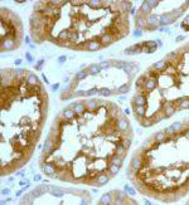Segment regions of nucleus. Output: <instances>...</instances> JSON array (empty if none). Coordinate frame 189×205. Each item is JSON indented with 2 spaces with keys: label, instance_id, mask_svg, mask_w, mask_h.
<instances>
[{
  "label": "nucleus",
  "instance_id": "f257e3e1",
  "mask_svg": "<svg viewBox=\"0 0 189 205\" xmlns=\"http://www.w3.org/2000/svg\"><path fill=\"white\" fill-rule=\"evenodd\" d=\"M156 83H158L156 78H147L145 81V83H144V86L140 89H142L144 92H146V93H150V92H153V91L155 89Z\"/></svg>",
  "mask_w": 189,
  "mask_h": 205
},
{
  "label": "nucleus",
  "instance_id": "f03ea898",
  "mask_svg": "<svg viewBox=\"0 0 189 205\" xmlns=\"http://www.w3.org/2000/svg\"><path fill=\"white\" fill-rule=\"evenodd\" d=\"M76 116H77V113H76V112L73 111V108H72V107H68V108L63 109V111L60 112L59 118H60V120H63V121H72Z\"/></svg>",
  "mask_w": 189,
  "mask_h": 205
},
{
  "label": "nucleus",
  "instance_id": "7ed1b4c3",
  "mask_svg": "<svg viewBox=\"0 0 189 205\" xmlns=\"http://www.w3.org/2000/svg\"><path fill=\"white\" fill-rule=\"evenodd\" d=\"M101 48H102V44L96 40H91L88 43L83 44V49L87 52H96V51H100Z\"/></svg>",
  "mask_w": 189,
  "mask_h": 205
},
{
  "label": "nucleus",
  "instance_id": "20e7f679",
  "mask_svg": "<svg viewBox=\"0 0 189 205\" xmlns=\"http://www.w3.org/2000/svg\"><path fill=\"white\" fill-rule=\"evenodd\" d=\"M161 111H163V113H164V117H165V118H169L170 116L174 115V113L176 112V108L174 107L173 103H165V105L161 107Z\"/></svg>",
  "mask_w": 189,
  "mask_h": 205
},
{
  "label": "nucleus",
  "instance_id": "39448f33",
  "mask_svg": "<svg viewBox=\"0 0 189 205\" xmlns=\"http://www.w3.org/2000/svg\"><path fill=\"white\" fill-rule=\"evenodd\" d=\"M146 97L144 94H135L131 100V106H145Z\"/></svg>",
  "mask_w": 189,
  "mask_h": 205
},
{
  "label": "nucleus",
  "instance_id": "423d86ee",
  "mask_svg": "<svg viewBox=\"0 0 189 205\" xmlns=\"http://www.w3.org/2000/svg\"><path fill=\"white\" fill-rule=\"evenodd\" d=\"M168 67H169L168 62H166L165 59H161V60H159V62L154 63V64H153V67H151V68H153V69H154L155 72H158V73H159V72H164V71H165Z\"/></svg>",
  "mask_w": 189,
  "mask_h": 205
},
{
  "label": "nucleus",
  "instance_id": "0eeeda50",
  "mask_svg": "<svg viewBox=\"0 0 189 205\" xmlns=\"http://www.w3.org/2000/svg\"><path fill=\"white\" fill-rule=\"evenodd\" d=\"M115 40H116L115 37H113L111 33H107V34H104V35L101 37L100 43L102 44V47H107V45H110L112 42H115Z\"/></svg>",
  "mask_w": 189,
  "mask_h": 205
},
{
  "label": "nucleus",
  "instance_id": "6e6552de",
  "mask_svg": "<svg viewBox=\"0 0 189 205\" xmlns=\"http://www.w3.org/2000/svg\"><path fill=\"white\" fill-rule=\"evenodd\" d=\"M26 84H28L29 87H33V86H37V84H39V79H38V77L34 73H28L26 74Z\"/></svg>",
  "mask_w": 189,
  "mask_h": 205
},
{
  "label": "nucleus",
  "instance_id": "1a4fd4ad",
  "mask_svg": "<svg viewBox=\"0 0 189 205\" xmlns=\"http://www.w3.org/2000/svg\"><path fill=\"white\" fill-rule=\"evenodd\" d=\"M159 19H160V25L161 26H168L172 23H174L173 18L170 17V14H161L159 15Z\"/></svg>",
  "mask_w": 189,
  "mask_h": 205
},
{
  "label": "nucleus",
  "instance_id": "9d476101",
  "mask_svg": "<svg viewBox=\"0 0 189 205\" xmlns=\"http://www.w3.org/2000/svg\"><path fill=\"white\" fill-rule=\"evenodd\" d=\"M151 10H153V9L149 6V4H147L146 1H142L141 6H140V10H139V14L146 18V17H149V15L151 14Z\"/></svg>",
  "mask_w": 189,
  "mask_h": 205
},
{
  "label": "nucleus",
  "instance_id": "9b49d317",
  "mask_svg": "<svg viewBox=\"0 0 189 205\" xmlns=\"http://www.w3.org/2000/svg\"><path fill=\"white\" fill-rule=\"evenodd\" d=\"M85 103H86L87 109H90L91 112L96 111L98 107H101V105H98V103H100V101H97V100H87V101H85Z\"/></svg>",
  "mask_w": 189,
  "mask_h": 205
},
{
  "label": "nucleus",
  "instance_id": "f8f14e48",
  "mask_svg": "<svg viewBox=\"0 0 189 205\" xmlns=\"http://www.w3.org/2000/svg\"><path fill=\"white\" fill-rule=\"evenodd\" d=\"M72 108H73V111L77 113V115H83V112L86 111L87 107H86L85 102H77V103H73Z\"/></svg>",
  "mask_w": 189,
  "mask_h": 205
},
{
  "label": "nucleus",
  "instance_id": "ddd939ff",
  "mask_svg": "<svg viewBox=\"0 0 189 205\" xmlns=\"http://www.w3.org/2000/svg\"><path fill=\"white\" fill-rule=\"evenodd\" d=\"M146 21H147L149 25H155V26L160 25V19H159V17L155 15V14H150L149 17H146Z\"/></svg>",
  "mask_w": 189,
  "mask_h": 205
},
{
  "label": "nucleus",
  "instance_id": "4468645a",
  "mask_svg": "<svg viewBox=\"0 0 189 205\" xmlns=\"http://www.w3.org/2000/svg\"><path fill=\"white\" fill-rule=\"evenodd\" d=\"M87 74H88V71H87V68L86 69H83V71H79L77 74L74 75V79L72 82H74V83H77V82H81L82 79H85L87 77Z\"/></svg>",
  "mask_w": 189,
  "mask_h": 205
},
{
  "label": "nucleus",
  "instance_id": "2eb2a0df",
  "mask_svg": "<svg viewBox=\"0 0 189 205\" xmlns=\"http://www.w3.org/2000/svg\"><path fill=\"white\" fill-rule=\"evenodd\" d=\"M87 71H88V74H97L101 72V67L100 64H90L87 67Z\"/></svg>",
  "mask_w": 189,
  "mask_h": 205
},
{
  "label": "nucleus",
  "instance_id": "dca6fc26",
  "mask_svg": "<svg viewBox=\"0 0 189 205\" xmlns=\"http://www.w3.org/2000/svg\"><path fill=\"white\" fill-rule=\"evenodd\" d=\"M97 94H100V96H112L113 92L111 89H107V88H104V89H101V91H98V93Z\"/></svg>",
  "mask_w": 189,
  "mask_h": 205
},
{
  "label": "nucleus",
  "instance_id": "f3484780",
  "mask_svg": "<svg viewBox=\"0 0 189 205\" xmlns=\"http://www.w3.org/2000/svg\"><path fill=\"white\" fill-rule=\"evenodd\" d=\"M129 91H130V84H125V86H121L119 89H117V92L119 93H127Z\"/></svg>",
  "mask_w": 189,
  "mask_h": 205
},
{
  "label": "nucleus",
  "instance_id": "a211bd4d",
  "mask_svg": "<svg viewBox=\"0 0 189 205\" xmlns=\"http://www.w3.org/2000/svg\"><path fill=\"white\" fill-rule=\"evenodd\" d=\"M180 109H189V98H185V100L181 102Z\"/></svg>",
  "mask_w": 189,
  "mask_h": 205
},
{
  "label": "nucleus",
  "instance_id": "6ab92c4d",
  "mask_svg": "<svg viewBox=\"0 0 189 205\" xmlns=\"http://www.w3.org/2000/svg\"><path fill=\"white\" fill-rule=\"evenodd\" d=\"M111 63H113L112 60H104V62H102V63H100L101 69H104V68H108L110 66H111Z\"/></svg>",
  "mask_w": 189,
  "mask_h": 205
},
{
  "label": "nucleus",
  "instance_id": "aec40b11",
  "mask_svg": "<svg viewBox=\"0 0 189 205\" xmlns=\"http://www.w3.org/2000/svg\"><path fill=\"white\" fill-rule=\"evenodd\" d=\"M146 3L149 4V6L151 8V9H154V8H156V6H158V4H159V1H153V0H147Z\"/></svg>",
  "mask_w": 189,
  "mask_h": 205
},
{
  "label": "nucleus",
  "instance_id": "412c9836",
  "mask_svg": "<svg viewBox=\"0 0 189 205\" xmlns=\"http://www.w3.org/2000/svg\"><path fill=\"white\" fill-rule=\"evenodd\" d=\"M96 93H98L96 89H88V91H86V96H93V94H96Z\"/></svg>",
  "mask_w": 189,
  "mask_h": 205
},
{
  "label": "nucleus",
  "instance_id": "4be33fe9",
  "mask_svg": "<svg viewBox=\"0 0 189 205\" xmlns=\"http://www.w3.org/2000/svg\"><path fill=\"white\" fill-rule=\"evenodd\" d=\"M141 34H142V30H140V29H136L135 32H134V35L135 37H140Z\"/></svg>",
  "mask_w": 189,
  "mask_h": 205
},
{
  "label": "nucleus",
  "instance_id": "5701e85b",
  "mask_svg": "<svg viewBox=\"0 0 189 205\" xmlns=\"http://www.w3.org/2000/svg\"><path fill=\"white\" fill-rule=\"evenodd\" d=\"M180 28L183 29V30H187V32H189V25H187V24H183V23H181Z\"/></svg>",
  "mask_w": 189,
  "mask_h": 205
},
{
  "label": "nucleus",
  "instance_id": "b1692460",
  "mask_svg": "<svg viewBox=\"0 0 189 205\" xmlns=\"http://www.w3.org/2000/svg\"><path fill=\"white\" fill-rule=\"evenodd\" d=\"M25 58H26V60H29V62H33V58H32V55H30L29 53H26V54H25Z\"/></svg>",
  "mask_w": 189,
  "mask_h": 205
},
{
  "label": "nucleus",
  "instance_id": "393cba45",
  "mask_svg": "<svg viewBox=\"0 0 189 205\" xmlns=\"http://www.w3.org/2000/svg\"><path fill=\"white\" fill-rule=\"evenodd\" d=\"M183 24H187V25H189V15H187V17L184 18V20H183Z\"/></svg>",
  "mask_w": 189,
  "mask_h": 205
},
{
  "label": "nucleus",
  "instance_id": "a878e982",
  "mask_svg": "<svg viewBox=\"0 0 189 205\" xmlns=\"http://www.w3.org/2000/svg\"><path fill=\"white\" fill-rule=\"evenodd\" d=\"M58 87H59V83H56V84L52 87V89L53 91H57V89H58Z\"/></svg>",
  "mask_w": 189,
  "mask_h": 205
},
{
  "label": "nucleus",
  "instance_id": "bb28decb",
  "mask_svg": "<svg viewBox=\"0 0 189 205\" xmlns=\"http://www.w3.org/2000/svg\"><path fill=\"white\" fill-rule=\"evenodd\" d=\"M58 60H59V62H64V60H66V57H59Z\"/></svg>",
  "mask_w": 189,
  "mask_h": 205
},
{
  "label": "nucleus",
  "instance_id": "cd10ccee",
  "mask_svg": "<svg viewBox=\"0 0 189 205\" xmlns=\"http://www.w3.org/2000/svg\"><path fill=\"white\" fill-rule=\"evenodd\" d=\"M155 43L158 44V47H160V45H161V40H160V39H158V40H155Z\"/></svg>",
  "mask_w": 189,
  "mask_h": 205
},
{
  "label": "nucleus",
  "instance_id": "c85d7f7f",
  "mask_svg": "<svg viewBox=\"0 0 189 205\" xmlns=\"http://www.w3.org/2000/svg\"><path fill=\"white\" fill-rule=\"evenodd\" d=\"M184 39V35H180V37H178L176 38V42H179V40H183Z\"/></svg>",
  "mask_w": 189,
  "mask_h": 205
},
{
  "label": "nucleus",
  "instance_id": "c756f323",
  "mask_svg": "<svg viewBox=\"0 0 189 205\" xmlns=\"http://www.w3.org/2000/svg\"><path fill=\"white\" fill-rule=\"evenodd\" d=\"M22 63V60L20 59H18V60H15V64H20Z\"/></svg>",
  "mask_w": 189,
  "mask_h": 205
},
{
  "label": "nucleus",
  "instance_id": "7c9ffc66",
  "mask_svg": "<svg viewBox=\"0 0 189 205\" xmlns=\"http://www.w3.org/2000/svg\"><path fill=\"white\" fill-rule=\"evenodd\" d=\"M129 11H130V13L132 14V13H135V8H134V9H132V8H131V9L130 10H129Z\"/></svg>",
  "mask_w": 189,
  "mask_h": 205
}]
</instances>
